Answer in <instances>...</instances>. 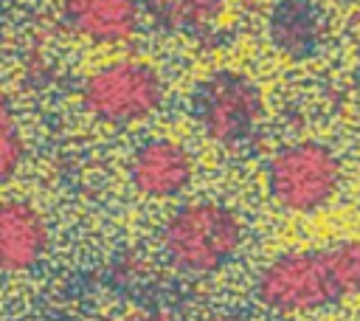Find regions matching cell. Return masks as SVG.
<instances>
[{"instance_id":"obj_1","label":"cell","mask_w":360,"mask_h":321,"mask_svg":"<svg viewBox=\"0 0 360 321\" xmlns=\"http://www.w3.org/2000/svg\"><path fill=\"white\" fill-rule=\"evenodd\" d=\"M253 293L267 313L281 318L312 315L360 298V237L276 253L259 268Z\"/></svg>"},{"instance_id":"obj_2","label":"cell","mask_w":360,"mask_h":321,"mask_svg":"<svg viewBox=\"0 0 360 321\" xmlns=\"http://www.w3.org/2000/svg\"><path fill=\"white\" fill-rule=\"evenodd\" d=\"M242 245L245 220L222 200H188L177 206L160 228L166 259L191 276L219 273L239 256Z\"/></svg>"},{"instance_id":"obj_3","label":"cell","mask_w":360,"mask_h":321,"mask_svg":"<svg viewBox=\"0 0 360 321\" xmlns=\"http://www.w3.org/2000/svg\"><path fill=\"white\" fill-rule=\"evenodd\" d=\"M343 186V158L323 141L298 138L278 146L264 166V191L284 214H318Z\"/></svg>"},{"instance_id":"obj_4","label":"cell","mask_w":360,"mask_h":321,"mask_svg":"<svg viewBox=\"0 0 360 321\" xmlns=\"http://www.w3.org/2000/svg\"><path fill=\"white\" fill-rule=\"evenodd\" d=\"M166 96L160 70L138 56H121L90 70L79 87L82 107L107 127H138L149 121Z\"/></svg>"},{"instance_id":"obj_5","label":"cell","mask_w":360,"mask_h":321,"mask_svg":"<svg viewBox=\"0 0 360 321\" xmlns=\"http://www.w3.org/2000/svg\"><path fill=\"white\" fill-rule=\"evenodd\" d=\"M264 93L242 70L219 68L197 82L191 93V118L197 130L222 149L248 146L264 124Z\"/></svg>"},{"instance_id":"obj_6","label":"cell","mask_w":360,"mask_h":321,"mask_svg":"<svg viewBox=\"0 0 360 321\" xmlns=\"http://www.w3.org/2000/svg\"><path fill=\"white\" fill-rule=\"evenodd\" d=\"M129 183L146 200H174L194 180V158L174 138H149L129 158Z\"/></svg>"},{"instance_id":"obj_7","label":"cell","mask_w":360,"mask_h":321,"mask_svg":"<svg viewBox=\"0 0 360 321\" xmlns=\"http://www.w3.org/2000/svg\"><path fill=\"white\" fill-rule=\"evenodd\" d=\"M51 248L45 214L22 197L0 200V273H25L37 268Z\"/></svg>"},{"instance_id":"obj_8","label":"cell","mask_w":360,"mask_h":321,"mask_svg":"<svg viewBox=\"0 0 360 321\" xmlns=\"http://www.w3.org/2000/svg\"><path fill=\"white\" fill-rule=\"evenodd\" d=\"M59 11L79 39L98 48L124 45L141 28L138 0H59Z\"/></svg>"},{"instance_id":"obj_9","label":"cell","mask_w":360,"mask_h":321,"mask_svg":"<svg viewBox=\"0 0 360 321\" xmlns=\"http://www.w3.org/2000/svg\"><path fill=\"white\" fill-rule=\"evenodd\" d=\"M267 37L281 56L292 62L307 59L323 42L321 11L309 0H278L267 17Z\"/></svg>"},{"instance_id":"obj_10","label":"cell","mask_w":360,"mask_h":321,"mask_svg":"<svg viewBox=\"0 0 360 321\" xmlns=\"http://www.w3.org/2000/svg\"><path fill=\"white\" fill-rule=\"evenodd\" d=\"M222 8H225V0H146L149 17L160 28L177 31V34H197L214 25Z\"/></svg>"},{"instance_id":"obj_11","label":"cell","mask_w":360,"mask_h":321,"mask_svg":"<svg viewBox=\"0 0 360 321\" xmlns=\"http://www.w3.org/2000/svg\"><path fill=\"white\" fill-rule=\"evenodd\" d=\"M22 135H20V124L17 115L6 99V93L0 90V183L11 180L22 163Z\"/></svg>"},{"instance_id":"obj_12","label":"cell","mask_w":360,"mask_h":321,"mask_svg":"<svg viewBox=\"0 0 360 321\" xmlns=\"http://www.w3.org/2000/svg\"><path fill=\"white\" fill-rule=\"evenodd\" d=\"M202 321H250V318H248V315H242V313H236V310H219V313L205 315Z\"/></svg>"},{"instance_id":"obj_13","label":"cell","mask_w":360,"mask_h":321,"mask_svg":"<svg viewBox=\"0 0 360 321\" xmlns=\"http://www.w3.org/2000/svg\"><path fill=\"white\" fill-rule=\"evenodd\" d=\"M326 3H335V6H354V3H360V0H326Z\"/></svg>"}]
</instances>
